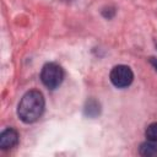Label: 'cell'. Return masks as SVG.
Wrapping results in <instances>:
<instances>
[{
  "label": "cell",
  "instance_id": "obj_6",
  "mask_svg": "<svg viewBox=\"0 0 157 157\" xmlns=\"http://www.w3.org/2000/svg\"><path fill=\"white\" fill-rule=\"evenodd\" d=\"M145 134H146V137H147L148 140H151V141H156V142H157V121L150 124V125L147 126Z\"/></svg>",
  "mask_w": 157,
  "mask_h": 157
},
{
  "label": "cell",
  "instance_id": "obj_1",
  "mask_svg": "<svg viewBox=\"0 0 157 157\" xmlns=\"http://www.w3.org/2000/svg\"><path fill=\"white\" fill-rule=\"evenodd\" d=\"M44 97L38 90H31L23 94L18 103L17 114L23 123H34L44 112Z\"/></svg>",
  "mask_w": 157,
  "mask_h": 157
},
{
  "label": "cell",
  "instance_id": "obj_5",
  "mask_svg": "<svg viewBox=\"0 0 157 157\" xmlns=\"http://www.w3.org/2000/svg\"><path fill=\"white\" fill-rule=\"evenodd\" d=\"M140 155L145 157H153L157 156V142L148 140L140 146Z\"/></svg>",
  "mask_w": 157,
  "mask_h": 157
},
{
  "label": "cell",
  "instance_id": "obj_3",
  "mask_svg": "<svg viewBox=\"0 0 157 157\" xmlns=\"http://www.w3.org/2000/svg\"><path fill=\"white\" fill-rule=\"evenodd\" d=\"M110 81L112 83L118 87V88H124L128 87L132 80H134V74L131 69L126 65H118L114 66L110 71Z\"/></svg>",
  "mask_w": 157,
  "mask_h": 157
},
{
  "label": "cell",
  "instance_id": "obj_2",
  "mask_svg": "<svg viewBox=\"0 0 157 157\" xmlns=\"http://www.w3.org/2000/svg\"><path fill=\"white\" fill-rule=\"evenodd\" d=\"M64 78V71L60 65L55 63H48L43 66L40 71V80L43 85L50 90L56 88Z\"/></svg>",
  "mask_w": 157,
  "mask_h": 157
},
{
  "label": "cell",
  "instance_id": "obj_4",
  "mask_svg": "<svg viewBox=\"0 0 157 157\" xmlns=\"http://www.w3.org/2000/svg\"><path fill=\"white\" fill-rule=\"evenodd\" d=\"M17 144H18V132L15 129L9 128L0 134V147L2 150L12 148Z\"/></svg>",
  "mask_w": 157,
  "mask_h": 157
}]
</instances>
